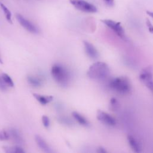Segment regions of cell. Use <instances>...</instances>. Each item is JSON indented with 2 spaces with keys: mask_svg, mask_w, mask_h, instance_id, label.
<instances>
[{
  "mask_svg": "<svg viewBox=\"0 0 153 153\" xmlns=\"http://www.w3.org/2000/svg\"><path fill=\"white\" fill-rule=\"evenodd\" d=\"M146 26L148 27V29L149 32H151V33H153V25H152L150 20L148 19H146Z\"/></svg>",
  "mask_w": 153,
  "mask_h": 153,
  "instance_id": "obj_24",
  "label": "cell"
},
{
  "mask_svg": "<svg viewBox=\"0 0 153 153\" xmlns=\"http://www.w3.org/2000/svg\"><path fill=\"white\" fill-rule=\"evenodd\" d=\"M139 78L145 85L153 80V66L149 65L143 68L140 72Z\"/></svg>",
  "mask_w": 153,
  "mask_h": 153,
  "instance_id": "obj_8",
  "label": "cell"
},
{
  "mask_svg": "<svg viewBox=\"0 0 153 153\" xmlns=\"http://www.w3.org/2000/svg\"><path fill=\"white\" fill-rule=\"evenodd\" d=\"M10 134L8 131H7L4 130H0V140L4 141L9 139Z\"/></svg>",
  "mask_w": 153,
  "mask_h": 153,
  "instance_id": "obj_21",
  "label": "cell"
},
{
  "mask_svg": "<svg viewBox=\"0 0 153 153\" xmlns=\"http://www.w3.org/2000/svg\"><path fill=\"white\" fill-rule=\"evenodd\" d=\"M72 117L74 118L81 125L85 126V127H88L89 126V122L82 115L79 114L77 112H72Z\"/></svg>",
  "mask_w": 153,
  "mask_h": 153,
  "instance_id": "obj_15",
  "label": "cell"
},
{
  "mask_svg": "<svg viewBox=\"0 0 153 153\" xmlns=\"http://www.w3.org/2000/svg\"><path fill=\"white\" fill-rule=\"evenodd\" d=\"M33 96L35 99L42 105H47L53 99V97L52 96H45L38 93H33Z\"/></svg>",
  "mask_w": 153,
  "mask_h": 153,
  "instance_id": "obj_14",
  "label": "cell"
},
{
  "mask_svg": "<svg viewBox=\"0 0 153 153\" xmlns=\"http://www.w3.org/2000/svg\"><path fill=\"white\" fill-rule=\"evenodd\" d=\"M51 74L54 80L60 85L67 86L71 79V75L69 71L63 65L56 63L51 69Z\"/></svg>",
  "mask_w": 153,
  "mask_h": 153,
  "instance_id": "obj_3",
  "label": "cell"
},
{
  "mask_svg": "<svg viewBox=\"0 0 153 153\" xmlns=\"http://www.w3.org/2000/svg\"><path fill=\"white\" fill-rule=\"evenodd\" d=\"M103 1L109 7H113L114 5V0H103Z\"/></svg>",
  "mask_w": 153,
  "mask_h": 153,
  "instance_id": "obj_26",
  "label": "cell"
},
{
  "mask_svg": "<svg viewBox=\"0 0 153 153\" xmlns=\"http://www.w3.org/2000/svg\"><path fill=\"white\" fill-rule=\"evenodd\" d=\"M26 79L27 82L32 86L35 87H38L42 85L43 84V79L35 75H28L27 76Z\"/></svg>",
  "mask_w": 153,
  "mask_h": 153,
  "instance_id": "obj_13",
  "label": "cell"
},
{
  "mask_svg": "<svg viewBox=\"0 0 153 153\" xmlns=\"http://www.w3.org/2000/svg\"><path fill=\"white\" fill-rule=\"evenodd\" d=\"M7 89V85L5 83L2 76L0 75V90L2 91H5Z\"/></svg>",
  "mask_w": 153,
  "mask_h": 153,
  "instance_id": "obj_23",
  "label": "cell"
},
{
  "mask_svg": "<svg viewBox=\"0 0 153 153\" xmlns=\"http://www.w3.org/2000/svg\"><path fill=\"white\" fill-rule=\"evenodd\" d=\"M4 152L7 153H22L25 151L19 145L16 146H5L3 147Z\"/></svg>",
  "mask_w": 153,
  "mask_h": 153,
  "instance_id": "obj_16",
  "label": "cell"
},
{
  "mask_svg": "<svg viewBox=\"0 0 153 153\" xmlns=\"http://www.w3.org/2000/svg\"><path fill=\"white\" fill-rule=\"evenodd\" d=\"M42 123L43 124V126L45 127L48 128L50 126V124L49 118L47 115H43L42 117Z\"/></svg>",
  "mask_w": 153,
  "mask_h": 153,
  "instance_id": "obj_22",
  "label": "cell"
},
{
  "mask_svg": "<svg viewBox=\"0 0 153 153\" xmlns=\"http://www.w3.org/2000/svg\"><path fill=\"white\" fill-rule=\"evenodd\" d=\"M69 2L76 9L82 12L94 13L97 11L95 5L85 0H69Z\"/></svg>",
  "mask_w": 153,
  "mask_h": 153,
  "instance_id": "obj_4",
  "label": "cell"
},
{
  "mask_svg": "<svg viewBox=\"0 0 153 153\" xmlns=\"http://www.w3.org/2000/svg\"><path fill=\"white\" fill-rule=\"evenodd\" d=\"M145 85L146 86V87H147V88L152 93V94H153V80L151 81H150V82H149L148 83H147Z\"/></svg>",
  "mask_w": 153,
  "mask_h": 153,
  "instance_id": "obj_25",
  "label": "cell"
},
{
  "mask_svg": "<svg viewBox=\"0 0 153 153\" xmlns=\"http://www.w3.org/2000/svg\"><path fill=\"white\" fill-rule=\"evenodd\" d=\"M83 44L85 52L88 57L91 59H96L99 57L98 51L91 43L87 41H84Z\"/></svg>",
  "mask_w": 153,
  "mask_h": 153,
  "instance_id": "obj_9",
  "label": "cell"
},
{
  "mask_svg": "<svg viewBox=\"0 0 153 153\" xmlns=\"http://www.w3.org/2000/svg\"><path fill=\"white\" fill-rule=\"evenodd\" d=\"M1 76L3 78L5 83L7 84V85H8V87H13L14 86V84L13 79L8 74L4 73L1 75Z\"/></svg>",
  "mask_w": 153,
  "mask_h": 153,
  "instance_id": "obj_20",
  "label": "cell"
},
{
  "mask_svg": "<svg viewBox=\"0 0 153 153\" xmlns=\"http://www.w3.org/2000/svg\"><path fill=\"white\" fill-rule=\"evenodd\" d=\"M109 88L115 92L125 95L131 91V84L129 79L125 76L111 78L108 82Z\"/></svg>",
  "mask_w": 153,
  "mask_h": 153,
  "instance_id": "obj_2",
  "label": "cell"
},
{
  "mask_svg": "<svg viewBox=\"0 0 153 153\" xmlns=\"http://www.w3.org/2000/svg\"><path fill=\"white\" fill-rule=\"evenodd\" d=\"M97 152H99V153H105V152H106V149H105L104 148H103V147H99V148L97 149Z\"/></svg>",
  "mask_w": 153,
  "mask_h": 153,
  "instance_id": "obj_27",
  "label": "cell"
},
{
  "mask_svg": "<svg viewBox=\"0 0 153 153\" xmlns=\"http://www.w3.org/2000/svg\"><path fill=\"white\" fill-rule=\"evenodd\" d=\"M0 6L1 8L5 15V17L7 19V20L10 23H12V19H11V11L9 10V9L2 2H0Z\"/></svg>",
  "mask_w": 153,
  "mask_h": 153,
  "instance_id": "obj_17",
  "label": "cell"
},
{
  "mask_svg": "<svg viewBox=\"0 0 153 153\" xmlns=\"http://www.w3.org/2000/svg\"><path fill=\"white\" fill-rule=\"evenodd\" d=\"M96 117L98 121L108 126L113 127L117 124L116 119L112 115L102 110L97 111Z\"/></svg>",
  "mask_w": 153,
  "mask_h": 153,
  "instance_id": "obj_6",
  "label": "cell"
},
{
  "mask_svg": "<svg viewBox=\"0 0 153 153\" xmlns=\"http://www.w3.org/2000/svg\"><path fill=\"white\" fill-rule=\"evenodd\" d=\"M127 141L128 143L131 148V149L133 150L134 152H140L142 151V148L140 146V144L138 140L133 135L129 134L127 136Z\"/></svg>",
  "mask_w": 153,
  "mask_h": 153,
  "instance_id": "obj_10",
  "label": "cell"
},
{
  "mask_svg": "<svg viewBox=\"0 0 153 153\" xmlns=\"http://www.w3.org/2000/svg\"><path fill=\"white\" fill-rule=\"evenodd\" d=\"M110 74L109 66L103 62H96L93 63L87 70V76L89 78L96 81L105 79Z\"/></svg>",
  "mask_w": 153,
  "mask_h": 153,
  "instance_id": "obj_1",
  "label": "cell"
},
{
  "mask_svg": "<svg viewBox=\"0 0 153 153\" xmlns=\"http://www.w3.org/2000/svg\"><path fill=\"white\" fill-rule=\"evenodd\" d=\"M0 63H3V61L2 60V58L1 57V55H0Z\"/></svg>",
  "mask_w": 153,
  "mask_h": 153,
  "instance_id": "obj_29",
  "label": "cell"
},
{
  "mask_svg": "<svg viewBox=\"0 0 153 153\" xmlns=\"http://www.w3.org/2000/svg\"><path fill=\"white\" fill-rule=\"evenodd\" d=\"M16 18L18 22L20 23V25L29 32L33 33H39V30L38 28L35 25H33L31 22L28 20L27 19L25 18L20 14L17 13L16 14Z\"/></svg>",
  "mask_w": 153,
  "mask_h": 153,
  "instance_id": "obj_7",
  "label": "cell"
},
{
  "mask_svg": "<svg viewBox=\"0 0 153 153\" xmlns=\"http://www.w3.org/2000/svg\"><path fill=\"white\" fill-rule=\"evenodd\" d=\"M146 13H147V14H148L149 16H151V17L153 18V12L150 11H146Z\"/></svg>",
  "mask_w": 153,
  "mask_h": 153,
  "instance_id": "obj_28",
  "label": "cell"
},
{
  "mask_svg": "<svg viewBox=\"0 0 153 153\" xmlns=\"http://www.w3.org/2000/svg\"><path fill=\"white\" fill-rule=\"evenodd\" d=\"M35 142H36L37 145L38 146V147L41 150H42L44 152H52V150L50 148V147L49 146V145L47 144V143L44 140V139L41 136H40L38 134L35 135Z\"/></svg>",
  "mask_w": 153,
  "mask_h": 153,
  "instance_id": "obj_12",
  "label": "cell"
},
{
  "mask_svg": "<svg viewBox=\"0 0 153 153\" xmlns=\"http://www.w3.org/2000/svg\"><path fill=\"white\" fill-rule=\"evenodd\" d=\"M101 22L111 29L118 36L122 39L126 38L124 30L120 22H117L110 19L101 20Z\"/></svg>",
  "mask_w": 153,
  "mask_h": 153,
  "instance_id": "obj_5",
  "label": "cell"
},
{
  "mask_svg": "<svg viewBox=\"0 0 153 153\" xmlns=\"http://www.w3.org/2000/svg\"><path fill=\"white\" fill-rule=\"evenodd\" d=\"M57 120L60 123L65 126H71L74 125L73 121L66 116H59L57 118Z\"/></svg>",
  "mask_w": 153,
  "mask_h": 153,
  "instance_id": "obj_18",
  "label": "cell"
},
{
  "mask_svg": "<svg viewBox=\"0 0 153 153\" xmlns=\"http://www.w3.org/2000/svg\"><path fill=\"white\" fill-rule=\"evenodd\" d=\"M8 132L10 134V137L12 139L13 141L17 145H21L24 143V139L20 133L17 130L12 128L9 130Z\"/></svg>",
  "mask_w": 153,
  "mask_h": 153,
  "instance_id": "obj_11",
  "label": "cell"
},
{
  "mask_svg": "<svg viewBox=\"0 0 153 153\" xmlns=\"http://www.w3.org/2000/svg\"><path fill=\"white\" fill-rule=\"evenodd\" d=\"M120 103L115 97H112L109 101V108L113 111H117L120 108Z\"/></svg>",
  "mask_w": 153,
  "mask_h": 153,
  "instance_id": "obj_19",
  "label": "cell"
}]
</instances>
